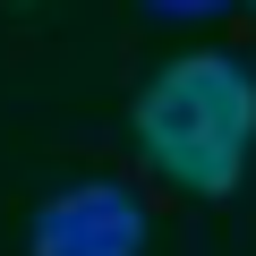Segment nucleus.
I'll list each match as a JSON object with an SVG mask.
<instances>
[{"instance_id":"nucleus-1","label":"nucleus","mask_w":256,"mask_h":256,"mask_svg":"<svg viewBox=\"0 0 256 256\" xmlns=\"http://www.w3.org/2000/svg\"><path fill=\"white\" fill-rule=\"evenodd\" d=\"M137 146L196 196H230L256 146V77L230 52H180L137 94Z\"/></svg>"},{"instance_id":"nucleus-2","label":"nucleus","mask_w":256,"mask_h":256,"mask_svg":"<svg viewBox=\"0 0 256 256\" xmlns=\"http://www.w3.org/2000/svg\"><path fill=\"white\" fill-rule=\"evenodd\" d=\"M26 256H146V205L128 196V188H111V180L60 188L34 214Z\"/></svg>"},{"instance_id":"nucleus-3","label":"nucleus","mask_w":256,"mask_h":256,"mask_svg":"<svg viewBox=\"0 0 256 256\" xmlns=\"http://www.w3.org/2000/svg\"><path fill=\"white\" fill-rule=\"evenodd\" d=\"M146 9H154V18H222L230 0H146Z\"/></svg>"}]
</instances>
